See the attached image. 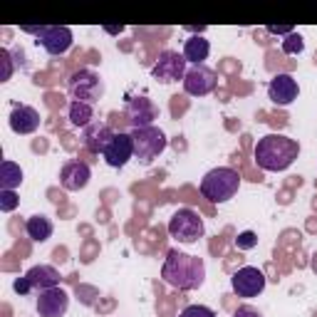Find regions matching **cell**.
Masks as SVG:
<instances>
[{"mask_svg":"<svg viewBox=\"0 0 317 317\" xmlns=\"http://www.w3.org/2000/svg\"><path fill=\"white\" fill-rule=\"evenodd\" d=\"M297 156H300V144L278 132L260 137L253 149V159L263 171H285Z\"/></svg>","mask_w":317,"mask_h":317,"instance_id":"cell-1","label":"cell"},{"mask_svg":"<svg viewBox=\"0 0 317 317\" xmlns=\"http://www.w3.org/2000/svg\"><path fill=\"white\" fill-rule=\"evenodd\" d=\"M161 278L176 290H199L206 280L203 258L181 253V250H169L161 268Z\"/></svg>","mask_w":317,"mask_h":317,"instance_id":"cell-2","label":"cell"},{"mask_svg":"<svg viewBox=\"0 0 317 317\" xmlns=\"http://www.w3.org/2000/svg\"><path fill=\"white\" fill-rule=\"evenodd\" d=\"M240 188V173L231 166H216L206 173L199 183V191L206 201L211 203H226Z\"/></svg>","mask_w":317,"mask_h":317,"instance_id":"cell-3","label":"cell"},{"mask_svg":"<svg viewBox=\"0 0 317 317\" xmlns=\"http://www.w3.org/2000/svg\"><path fill=\"white\" fill-rule=\"evenodd\" d=\"M206 233L201 213H196L194 208H178L169 218V235L181 245H194L199 243Z\"/></svg>","mask_w":317,"mask_h":317,"instance_id":"cell-4","label":"cell"},{"mask_svg":"<svg viewBox=\"0 0 317 317\" xmlns=\"http://www.w3.org/2000/svg\"><path fill=\"white\" fill-rule=\"evenodd\" d=\"M132 142H134V159H139L142 164H151L154 159H159L164 154V149L169 146L166 134L151 124V126H142V129H132Z\"/></svg>","mask_w":317,"mask_h":317,"instance_id":"cell-5","label":"cell"},{"mask_svg":"<svg viewBox=\"0 0 317 317\" xmlns=\"http://www.w3.org/2000/svg\"><path fill=\"white\" fill-rule=\"evenodd\" d=\"M67 92L72 97V102H85V104H94L104 97V82L97 72L92 70H80L70 77L67 82Z\"/></svg>","mask_w":317,"mask_h":317,"instance_id":"cell-6","label":"cell"},{"mask_svg":"<svg viewBox=\"0 0 317 317\" xmlns=\"http://www.w3.org/2000/svg\"><path fill=\"white\" fill-rule=\"evenodd\" d=\"M188 62L183 57V52H176V50H164L159 52L156 62L151 65V77L159 82V85H173V82H183L188 67Z\"/></svg>","mask_w":317,"mask_h":317,"instance_id":"cell-7","label":"cell"},{"mask_svg":"<svg viewBox=\"0 0 317 317\" xmlns=\"http://www.w3.org/2000/svg\"><path fill=\"white\" fill-rule=\"evenodd\" d=\"M268 285V278L260 268L253 265H240L238 270L231 273V288L238 297L243 300H250V297H258L260 292Z\"/></svg>","mask_w":317,"mask_h":317,"instance_id":"cell-8","label":"cell"},{"mask_svg":"<svg viewBox=\"0 0 317 317\" xmlns=\"http://www.w3.org/2000/svg\"><path fill=\"white\" fill-rule=\"evenodd\" d=\"M218 89V72L206 67V65H194L188 67L183 77V92L188 97H206Z\"/></svg>","mask_w":317,"mask_h":317,"instance_id":"cell-9","label":"cell"},{"mask_svg":"<svg viewBox=\"0 0 317 317\" xmlns=\"http://www.w3.org/2000/svg\"><path fill=\"white\" fill-rule=\"evenodd\" d=\"M35 37H37V45H42V50L55 55V57L65 55L72 47V42H75L72 30L65 28V25H42Z\"/></svg>","mask_w":317,"mask_h":317,"instance_id":"cell-10","label":"cell"},{"mask_svg":"<svg viewBox=\"0 0 317 317\" xmlns=\"http://www.w3.org/2000/svg\"><path fill=\"white\" fill-rule=\"evenodd\" d=\"M156 116H159V107H156L149 97H134V99H126L124 119H126V124H132V129L151 126Z\"/></svg>","mask_w":317,"mask_h":317,"instance_id":"cell-11","label":"cell"},{"mask_svg":"<svg viewBox=\"0 0 317 317\" xmlns=\"http://www.w3.org/2000/svg\"><path fill=\"white\" fill-rule=\"evenodd\" d=\"M104 161L112 166V169H121L129 164V159H134V142H132V134L126 132H116L114 137L109 139V144L104 146L102 151Z\"/></svg>","mask_w":317,"mask_h":317,"instance_id":"cell-12","label":"cell"},{"mask_svg":"<svg viewBox=\"0 0 317 317\" xmlns=\"http://www.w3.org/2000/svg\"><path fill=\"white\" fill-rule=\"evenodd\" d=\"M300 94V85L292 75H275L270 82H268V99L275 104V107H288L297 99Z\"/></svg>","mask_w":317,"mask_h":317,"instance_id":"cell-13","label":"cell"},{"mask_svg":"<svg viewBox=\"0 0 317 317\" xmlns=\"http://www.w3.org/2000/svg\"><path fill=\"white\" fill-rule=\"evenodd\" d=\"M67 307H70V295L59 285L42 290L40 297H37V315L40 317H62L67 312Z\"/></svg>","mask_w":317,"mask_h":317,"instance_id":"cell-14","label":"cell"},{"mask_svg":"<svg viewBox=\"0 0 317 317\" xmlns=\"http://www.w3.org/2000/svg\"><path fill=\"white\" fill-rule=\"evenodd\" d=\"M89 178H92V171L85 161H67L59 169V183L65 191H82L89 183Z\"/></svg>","mask_w":317,"mask_h":317,"instance_id":"cell-15","label":"cell"},{"mask_svg":"<svg viewBox=\"0 0 317 317\" xmlns=\"http://www.w3.org/2000/svg\"><path fill=\"white\" fill-rule=\"evenodd\" d=\"M8 121H10V129L15 134H32V132L40 129L42 119H40V112L35 107H30V104H15Z\"/></svg>","mask_w":317,"mask_h":317,"instance_id":"cell-16","label":"cell"},{"mask_svg":"<svg viewBox=\"0 0 317 317\" xmlns=\"http://www.w3.org/2000/svg\"><path fill=\"white\" fill-rule=\"evenodd\" d=\"M116 132H112V126L109 124H104V121H92L89 126L82 129V144L89 154H102L104 151V146L109 144V139L114 137Z\"/></svg>","mask_w":317,"mask_h":317,"instance_id":"cell-17","label":"cell"},{"mask_svg":"<svg viewBox=\"0 0 317 317\" xmlns=\"http://www.w3.org/2000/svg\"><path fill=\"white\" fill-rule=\"evenodd\" d=\"M28 283L32 285V290H50L59 285V273L52 265H32L28 273H25Z\"/></svg>","mask_w":317,"mask_h":317,"instance_id":"cell-18","label":"cell"},{"mask_svg":"<svg viewBox=\"0 0 317 317\" xmlns=\"http://www.w3.org/2000/svg\"><path fill=\"white\" fill-rule=\"evenodd\" d=\"M208 55H211V42L203 35H194L183 42V57H186V62H191V67L203 65L208 59Z\"/></svg>","mask_w":317,"mask_h":317,"instance_id":"cell-19","label":"cell"},{"mask_svg":"<svg viewBox=\"0 0 317 317\" xmlns=\"http://www.w3.org/2000/svg\"><path fill=\"white\" fill-rule=\"evenodd\" d=\"M52 231H55L52 221H50L47 216H42V213L30 216L28 223H25V233H28L30 240H35V243H45V240L52 235Z\"/></svg>","mask_w":317,"mask_h":317,"instance_id":"cell-20","label":"cell"},{"mask_svg":"<svg viewBox=\"0 0 317 317\" xmlns=\"http://www.w3.org/2000/svg\"><path fill=\"white\" fill-rule=\"evenodd\" d=\"M20 183H23V169H20V164L5 159V161L0 164V188L15 191Z\"/></svg>","mask_w":317,"mask_h":317,"instance_id":"cell-21","label":"cell"},{"mask_svg":"<svg viewBox=\"0 0 317 317\" xmlns=\"http://www.w3.org/2000/svg\"><path fill=\"white\" fill-rule=\"evenodd\" d=\"M94 119V109L92 104H85V102H70V124L72 126H89Z\"/></svg>","mask_w":317,"mask_h":317,"instance_id":"cell-22","label":"cell"},{"mask_svg":"<svg viewBox=\"0 0 317 317\" xmlns=\"http://www.w3.org/2000/svg\"><path fill=\"white\" fill-rule=\"evenodd\" d=\"M302 50H305V40L300 32H290L283 40V55H300Z\"/></svg>","mask_w":317,"mask_h":317,"instance_id":"cell-23","label":"cell"},{"mask_svg":"<svg viewBox=\"0 0 317 317\" xmlns=\"http://www.w3.org/2000/svg\"><path fill=\"white\" fill-rule=\"evenodd\" d=\"M18 203H20V199H18L15 191H5V188H0V211H3V213L15 211Z\"/></svg>","mask_w":317,"mask_h":317,"instance_id":"cell-24","label":"cell"},{"mask_svg":"<svg viewBox=\"0 0 317 317\" xmlns=\"http://www.w3.org/2000/svg\"><path fill=\"white\" fill-rule=\"evenodd\" d=\"M178 317H218V315L211 307H206V305H186L178 312Z\"/></svg>","mask_w":317,"mask_h":317,"instance_id":"cell-25","label":"cell"},{"mask_svg":"<svg viewBox=\"0 0 317 317\" xmlns=\"http://www.w3.org/2000/svg\"><path fill=\"white\" fill-rule=\"evenodd\" d=\"M235 245H238V250H250V248H256V245H258V233H253V231L238 233Z\"/></svg>","mask_w":317,"mask_h":317,"instance_id":"cell-26","label":"cell"},{"mask_svg":"<svg viewBox=\"0 0 317 317\" xmlns=\"http://www.w3.org/2000/svg\"><path fill=\"white\" fill-rule=\"evenodd\" d=\"M77 300L82 302V305H97V290L89 288V285H77Z\"/></svg>","mask_w":317,"mask_h":317,"instance_id":"cell-27","label":"cell"},{"mask_svg":"<svg viewBox=\"0 0 317 317\" xmlns=\"http://www.w3.org/2000/svg\"><path fill=\"white\" fill-rule=\"evenodd\" d=\"M0 65H3V82H8L13 77V52L10 50H0Z\"/></svg>","mask_w":317,"mask_h":317,"instance_id":"cell-28","label":"cell"},{"mask_svg":"<svg viewBox=\"0 0 317 317\" xmlns=\"http://www.w3.org/2000/svg\"><path fill=\"white\" fill-rule=\"evenodd\" d=\"M231 317H263V315H260L256 307H250V305H240V307H235V310H233Z\"/></svg>","mask_w":317,"mask_h":317,"instance_id":"cell-29","label":"cell"},{"mask_svg":"<svg viewBox=\"0 0 317 317\" xmlns=\"http://www.w3.org/2000/svg\"><path fill=\"white\" fill-rule=\"evenodd\" d=\"M13 290H15L18 295H28L30 290H32V285H30V283H28V278L23 275V278H18V280L13 283Z\"/></svg>","mask_w":317,"mask_h":317,"instance_id":"cell-30","label":"cell"},{"mask_svg":"<svg viewBox=\"0 0 317 317\" xmlns=\"http://www.w3.org/2000/svg\"><path fill=\"white\" fill-rule=\"evenodd\" d=\"M265 30H268L270 35H285V37H288L290 32H295L290 25H270V28H265Z\"/></svg>","mask_w":317,"mask_h":317,"instance_id":"cell-31","label":"cell"},{"mask_svg":"<svg viewBox=\"0 0 317 317\" xmlns=\"http://www.w3.org/2000/svg\"><path fill=\"white\" fill-rule=\"evenodd\" d=\"M47 104L50 107H65V97L62 94H47Z\"/></svg>","mask_w":317,"mask_h":317,"instance_id":"cell-32","label":"cell"},{"mask_svg":"<svg viewBox=\"0 0 317 317\" xmlns=\"http://www.w3.org/2000/svg\"><path fill=\"white\" fill-rule=\"evenodd\" d=\"M52 260L55 263H67V248H55V253H52Z\"/></svg>","mask_w":317,"mask_h":317,"instance_id":"cell-33","label":"cell"},{"mask_svg":"<svg viewBox=\"0 0 317 317\" xmlns=\"http://www.w3.org/2000/svg\"><path fill=\"white\" fill-rule=\"evenodd\" d=\"M270 124H273V126H285V124H288V116L285 114H273Z\"/></svg>","mask_w":317,"mask_h":317,"instance_id":"cell-34","label":"cell"},{"mask_svg":"<svg viewBox=\"0 0 317 317\" xmlns=\"http://www.w3.org/2000/svg\"><path fill=\"white\" fill-rule=\"evenodd\" d=\"M183 30H188V32H196V35H201L203 30H206V25H186Z\"/></svg>","mask_w":317,"mask_h":317,"instance_id":"cell-35","label":"cell"},{"mask_svg":"<svg viewBox=\"0 0 317 317\" xmlns=\"http://www.w3.org/2000/svg\"><path fill=\"white\" fill-rule=\"evenodd\" d=\"M307 231H310V233H317V218H315V216H312V218L307 221Z\"/></svg>","mask_w":317,"mask_h":317,"instance_id":"cell-36","label":"cell"},{"mask_svg":"<svg viewBox=\"0 0 317 317\" xmlns=\"http://www.w3.org/2000/svg\"><path fill=\"white\" fill-rule=\"evenodd\" d=\"M181 139H183V137H176V139H173V142H171V144H173V149H176V151H178V149H186V144H183Z\"/></svg>","mask_w":317,"mask_h":317,"instance_id":"cell-37","label":"cell"},{"mask_svg":"<svg viewBox=\"0 0 317 317\" xmlns=\"http://www.w3.org/2000/svg\"><path fill=\"white\" fill-rule=\"evenodd\" d=\"M32 149H35V151H40V149L45 151V149H47V142H35V144H32Z\"/></svg>","mask_w":317,"mask_h":317,"instance_id":"cell-38","label":"cell"},{"mask_svg":"<svg viewBox=\"0 0 317 317\" xmlns=\"http://www.w3.org/2000/svg\"><path fill=\"white\" fill-rule=\"evenodd\" d=\"M104 30H107V32H112V35H119L124 28H104Z\"/></svg>","mask_w":317,"mask_h":317,"instance_id":"cell-39","label":"cell"},{"mask_svg":"<svg viewBox=\"0 0 317 317\" xmlns=\"http://www.w3.org/2000/svg\"><path fill=\"white\" fill-rule=\"evenodd\" d=\"M312 270H315V273H317V253H315V256H312Z\"/></svg>","mask_w":317,"mask_h":317,"instance_id":"cell-40","label":"cell"},{"mask_svg":"<svg viewBox=\"0 0 317 317\" xmlns=\"http://www.w3.org/2000/svg\"><path fill=\"white\" fill-rule=\"evenodd\" d=\"M312 208H315V211H317V196H315V199H312Z\"/></svg>","mask_w":317,"mask_h":317,"instance_id":"cell-41","label":"cell"},{"mask_svg":"<svg viewBox=\"0 0 317 317\" xmlns=\"http://www.w3.org/2000/svg\"><path fill=\"white\" fill-rule=\"evenodd\" d=\"M312 317H317V310H315V312H312Z\"/></svg>","mask_w":317,"mask_h":317,"instance_id":"cell-42","label":"cell"}]
</instances>
